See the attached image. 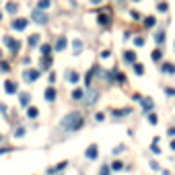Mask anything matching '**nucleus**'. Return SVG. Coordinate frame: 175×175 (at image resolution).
<instances>
[{
	"instance_id": "f257e3e1",
	"label": "nucleus",
	"mask_w": 175,
	"mask_h": 175,
	"mask_svg": "<svg viewBox=\"0 0 175 175\" xmlns=\"http://www.w3.org/2000/svg\"><path fill=\"white\" fill-rule=\"evenodd\" d=\"M60 126L66 130V132H74V130H78L82 126V116L78 111H72V113H68L66 118L60 122Z\"/></svg>"
},
{
	"instance_id": "f03ea898",
	"label": "nucleus",
	"mask_w": 175,
	"mask_h": 175,
	"mask_svg": "<svg viewBox=\"0 0 175 175\" xmlns=\"http://www.w3.org/2000/svg\"><path fill=\"white\" fill-rule=\"evenodd\" d=\"M33 21H35V23H41V25H43V23H48V15L43 12L41 8H37V10L33 12Z\"/></svg>"
},
{
	"instance_id": "7ed1b4c3",
	"label": "nucleus",
	"mask_w": 175,
	"mask_h": 175,
	"mask_svg": "<svg viewBox=\"0 0 175 175\" xmlns=\"http://www.w3.org/2000/svg\"><path fill=\"white\" fill-rule=\"evenodd\" d=\"M99 157V150H97V144H91L89 148H86V159H91V161H95Z\"/></svg>"
},
{
	"instance_id": "20e7f679",
	"label": "nucleus",
	"mask_w": 175,
	"mask_h": 175,
	"mask_svg": "<svg viewBox=\"0 0 175 175\" xmlns=\"http://www.w3.org/2000/svg\"><path fill=\"white\" fill-rule=\"evenodd\" d=\"M25 27H27V21H25V19H15V21H12V29L23 31Z\"/></svg>"
},
{
	"instance_id": "39448f33",
	"label": "nucleus",
	"mask_w": 175,
	"mask_h": 175,
	"mask_svg": "<svg viewBox=\"0 0 175 175\" xmlns=\"http://www.w3.org/2000/svg\"><path fill=\"white\" fill-rule=\"evenodd\" d=\"M4 43H6V46L12 50V52H17L19 50V41L17 39H10V37H4Z\"/></svg>"
},
{
	"instance_id": "423d86ee",
	"label": "nucleus",
	"mask_w": 175,
	"mask_h": 175,
	"mask_svg": "<svg viewBox=\"0 0 175 175\" xmlns=\"http://www.w3.org/2000/svg\"><path fill=\"white\" fill-rule=\"evenodd\" d=\"M82 99H84L86 103H89V105H91V103H95V101H97V91H89V93H86Z\"/></svg>"
},
{
	"instance_id": "0eeeda50",
	"label": "nucleus",
	"mask_w": 175,
	"mask_h": 175,
	"mask_svg": "<svg viewBox=\"0 0 175 175\" xmlns=\"http://www.w3.org/2000/svg\"><path fill=\"white\" fill-rule=\"evenodd\" d=\"M23 76H25L27 80H31V82H33V80L39 76V72H37V70H25V72H23Z\"/></svg>"
},
{
	"instance_id": "6e6552de",
	"label": "nucleus",
	"mask_w": 175,
	"mask_h": 175,
	"mask_svg": "<svg viewBox=\"0 0 175 175\" xmlns=\"http://www.w3.org/2000/svg\"><path fill=\"white\" fill-rule=\"evenodd\" d=\"M46 99L48 101H54L56 99V89H54V86H50V89L46 91Z\"/></svg>"
},
{
	"instance_id": "1a4fd4ad",
	"label": "nucleus",
	"mask_w": 175,
	"mask_h": 175,
	"mask_svg": "<svg viewBox=\"0 0 175 175\" xmlns=\"http://www.w3.org/2000/svg\"><path fill=\"white\" fill-rule=\"evenodd\" d=\"M130 113V109H113V116L116 118H126Z\"/></svg>"
},
{
	"instance_id": "9d476101",
	"label": "nucleus",
	"mask_w": 175,
	"mask_h": 175,
	"mask_svg": "<svg viewBox=\"0 0 175 175\" xmlns=\"http://www.w3.org/2000/svg\"><path fill=\"white\" fill-rule=\"evenodd\" d=\"M4 91H6V93H17V84L8 80V82L4 84Z\"/></svg>"
},
{
	"instance_id": "9b49d317",
	"label": "nucleus",
	"mask_w": 175,
	"mask_h": 175,
	"mask_svg": "<svg viewBox=\"0 0 175 175\" xmlns=\"http://www.w3.org/2000/svg\"><path fill=\"white\" fill-rule=\"evenodd\" d=\"M64 48H66V39H64V37H60V39L56 41V50H58V52H62Z\"/></svg>"
},
{
	"instance_id": "f8f14e48",
	"label": "nucleus",
	"mask_w": 175,
	"mask_h": 175,
	"mask_svg": "<svg viewBox=\"0 0 175 175\" xmlns=\"http://www.w3.org/2000/svg\"><path fill=\"white\" fill-rule=\"evenodd\" d=\"M150 152H155V155H159L161 148H159V138H155V142L150 144Z\"/></svg>"
},
{
	"instance_id": "ddd939ff",
	"label": "nucleus",
	"mask_w": 175,
	"mask_h": 175,
	"mask_svg": "<svg viewBox=\"0 0 175 175\" xmlns=\"http://www.w3.org/2000/svg\"><path fill=\"white\" fill-rule=\"evenodd\" d=\"M29 99H31V95H29V93H21V105H23V107H25V105H29Z\"/></svg>"
},
{
	"instance_id": "4468645a",
	"label": "nucleus",
	"mask_w": 175,
	"mask_h": 175,
	"mask_svg": "<svg viewBox=\"0 0 175 175\" xmlns=\"http://www.w3.org/2000/svg\"><path fill=\"white\" fill-rule=\"evenodd\" d=\"M140 101H142L144 111H150V109H152V101H150V99H140Z\"/></svg>"
},
{
	"instance_id": "2eb2a0df",
	"label": "nucleus",
	"mask_w": 175,
	"mask_h": 175,
	"mask_svg": "<svg viewBox=\"0 0 175 175\" xmlns=\"http://www.w3.org/2000/svg\"><path fill=\"white\" fill-rule=\"evenodd\" d=\"M82 97H84V93H82L80 89H74V91H72V99H76V101H80Z\"/></svg>"
},
{
	"instance_id": "dca6fc26",
	"label": "nucleus",
	"mask_w": 175,
	"mask_h": 175,
	"mask_svg": "<svg viewBox=\"0 0 175 175\" xmlns=\"http://www.w3.org/2000/svg\"><path fill=\"white\" fill-rule=\"evenodd\" d=\"M124 60H126V62H134V60H136V54H134V52H126V54H124Z\"/></svg>"
},
{
	"instance_id": "f3484780",
	"label": "nucleus",
	"mask_w": 175,
	"mask_h": 175,
	"mask_svg": "<svg viewBox=\"0 0 175 175\" xmlns=\"http://www.w3.org/2000/svg\"><path fill=\"white\" fill-rule=\"evenodd\" d=\"M68 80H70L72 84H76V82H78V74H76V72H68Z\"/></svg>"
},
{
	"instance_id": "a211bd4d",
	"label": "nucleus",
	"mask_w": 175,
	"mask_h": 175,
	"mask_svg": "<svg viewBox=\"0 0 175 175\" xmlns=\"http://www.w3.org/2000/svg\"><path fill=\"white\" fill-rule=\"evenodd\" d=\"M111 169H113V171H122V169H124V163H122V161H116V163H111Z\"/></svg>"
},
{
	"instance_id": "6ab92c4d",
	"label": "nucleus",
	"mask_w": 175,
	"mask_h": 175,
	"mask_svg": "<svg viewBox=\"0 0 175 175\" xmlns=\"http://www.w3.org/2000/svg\"><path fill=\"white\" fill-rule=\"evenodd\" d=\"M37 113H39V111H37L35 107H29V111H27V116H29L31 120H35V118H37Z\"/></svg>"
},
{
	"instance_id": "aec40b11",
	"label": "nucleus",
	"mask_w": 175,
	"mask_h": 175,
	"mask_svg": "<svg viewBox=\"0 0 175 175\" xmlns=\"http://www.w3.org/2000/svg\"><path fill=\"white\" fill-rule=\"evenodd\" d=\"M72 46H74V52H76V54H80V48H82V41H80V39H76V41L72 43Z\"/></svg>"
},
{
	"instance_id": "412c9836",
	"label": "nucleus",
	"mask_w": 175,
	"mask_h": 175,
	"mask_svg": "<svg viewBox=\"0 0 175 175\" xmlns=\"http://www.w3.org/2000/svg\"><path fill=\"white\" fill-rule=\"evenodd\" d=\"M148 165H150V169H152V171H159V169H161V165H159L157 161H150Z\"/></svg>"
},
{
	"instance_id": "4be33fe9",
	"label": "nucleus",
	"mask_w": 175,
	"mask_h": 175,
	"mask_svg": "<svg viewBox=\"0 0 175 175\" xmlns=\"http://www.w3.org/2000/svg\"><path fill=\"white\" fill-rule=\"evenodd\" d=\"M134 72H136V74H142V72H144L142 64H134Z\"/></svg>"
},
{
	"instance_id": "5701e85b",
	"label": "nucleus",
	"mask_w": 175,
	"mask_h": 175,
	"mask_svg": "<svg viewBox=\"0 0 175 175\" xmlns=\"http://www.w3.org/2000/svg\"><path fill=\"white\" fill-rule=\"evenodd\" d=\"M173 70H175V68L171 66V64H163V72H169V74H171Z\"/></svg>"
},
{
	"instance_id": "b1692460",
	"label": "nucleus",
	"mask_w": 175,
	"mask_h": 175,
	"mask_svg": "<svg viewBox=\"0 0 175 175\" xmlns=\"http://www.w3.org/2000/svg\"><path fill=\"white\" fill-rule=\"evenodd\" d=\"M124 150H126V146H124V144H120V146H116V148H113V155H120V152H124Z\"/></svg>"
},
{
	"instance_id": "393cba45",
	"label": "nucleus",
	"mask_w": 175,
	"mask_h": 175,
	"mask_svg": "<svg viewBox=\"0 0 175 175\" xmlns=\"http://www.w3.org/2000/svg\"><path fill=\"white\" fill-rule=\"evenodd\" d=\"M17 8H19V6H17L15 2H10V4L6 6V10H8V12H17Z\"/></svg>"
},
{
	"instance_id": "a878e982",
	"label": "nucleus",
	"mask_w": 175,
	"mask_h": 175,
	"mask_svg": "<svg viewBox=\"0 0 175 175\" xmlns=\"http://www.w3.org/2000/svg\"><path fill=\"white\" fill-rule=\"evenodd\" d=\"M39 50H41V54H43V56H48V54H50V50H52V48H50V46H41V48H39Z\"/></svg>"
},
{
	"instance_id": "bb28decb",
	"label": "nucleus",
	"mask_w": 175,
	"mask_h": 175,
	"mask_svg": "<svg viewBox=\"0 0 175 175\" xmlns=\"http://www.w3.org/2000/svg\"><path fill=\"white\" fill-rule=\"evenodd\" d=\"M50 6V0H39V8H48Z\"/></svg>"
},
{
	"instance_id": "cd10ccee",
	"label": "nucleus",
	"mask_w": 175,
	"mask_h": 175,
	"mask_svg": "<svg viewBox=\"0 0 175 175\" xmlns=\"http://www.w3.org/2000/svg\"><path fill=\"white\" fill-rule=\"evenodd\" d=\"M37 41H39V35H31V37H29V43H31V46H35Z\"/></svg>"
},
{
	"instance_id": "c85d7f7f",
	"label": "nucleus",
	"mask_w": 175,
	"mask_h": 175,
	"mask_svg": "<svg viewBox=\"0 0 175 175\" xmlns=\"http://www.w3.org/2000/svg\"><path fill=\"white\" fill-rule=\"evenodd\" d=\"M161 56H163V52H161V50H157V52H152V58H155V60H161Z\"/></svg>"
},
{
	"instance_id": "c756f323",
	"label": "nucleus",
	"mask_w": 175,
	"mask_h": 175,
	"mask_svg": "<svg viewBox=\"0 0 175 175\" xmlns=\"http://www.w3.org/2000/svg\"><path fill=\"white\" fill-rule=\"evenodd\" d=\"M99 175H109V167H107V165H103V167H101V173H99Z\"/></svg>"
},
{
	"instance_id": "7c9ffc66",
	"label": "nucleus",
	"mask_w": 175,
	"mask_h": 175,
	"mask_svg": "<svg viewBox=\"0 0 175 175\" xmlns=\"http://www.w3.org/2000/svg\"><path fill=\"white\" fill-rule=\"evenodd\" d=\"M148 122H150V124H157V116H155V113H148Z\"/></svg>"
},
{
	"instance_id": "2f4dec72",
	"label": "nucleus",
	"mask_w": 175,
	"mask_h": 175,
	"mask_svg": "<svg viewBox=\"0 0 175 175\" xmlns=\"http://www.w3.org/2000/svg\"><path fill=\"white\" fill-rule=\"evenodd\" d=\"M23 134H25V130H23V128H19L17 132H15V136H17V138H21V136H23Z\"/></svg>"
},
{
	"instance_id": "473e14b6",
	"label": "nucleus",
	"mask_w": 175,
	"mask_h": 175,
	"mask_svg": "<svg viewBox=\"0 0 175 175\" xmlns=\"http://www.w3.org/2000/svg\"><path fill=\"white\" fill-rule=\"evenodd\" d=\"M99 21H101L103 25H107V23H109V19H107V15H101V19H99Z\"/></svg>"
},
{
	"instance_id": "72a5a7b5",
	"label": "nucleus",
	"mask_w": 175,
	"mask_h": 175,
	"mask_svg": "<svg viewBox=\"0 0 175 175\" xmlns=\"http://www.w3.org/2000/svg\"><path fill=\"white\" fill-rule=\"evenodd\" d=\"M134 43H136V46H142L144 39H142V37H136V39H134Z\"/></svg>"
},
{
	"instance_id": "f704fd0d",
	"label": "nucleus",
	"mask_w": 175,
	"mask_h": 175,
	"mask_svg": "<svg viewBox=\"0 0 175 175\" xmlns=\"http://www.w3.org/2000/svg\"><path fill=\"white\" fill-rule=\"evenodd\" d=\"M163 39H165V35H163V33H157V41H159V43H161V41H163Z\"/></svg>"
},
{
	"instance_id": "c9c22d12",
	"label": "nucleus",
	"mask_w": 175,
	"mask_h": 175,
	"mask_svg": "<svg viewBox=\"0 0 175 175\" xmlns=\"http://www.w3.org/2000/svg\"><path fill=\"white\" fill-rule=\"evenodd\" d=\"M103 118H105L103 113H97V116H95V120H97V122H103Z\"/></svg>"
},
{
	"instance_id": "e433bc0d",
	"label": "nucleus",
	"mask_w": 175,
	"mask_h": 175,
	"mask_svg": "<svg viewBox=\"0 0 175 175\" xmlns=\"http://www.w3.org/2000/svg\"><path fill=\"white\" fill-rule=\"evenodd\" d=\"M169 136H175V128H171V130H169Z\"/></svg>"
},
{
	"instance_id": "4c0bfd02",
	"label": "nucleus",
	"mask_w": 175,
	"mask_h": 175,
	"mask_svg": "<svg viewBox=\"0 0 175 175\" xmlns=\"http://www.w3.org/2000/svg\"><path fill=\"white\" fill-rule=\"evenodd\" d=\"M171 150H175V140H173V142H171Z\"/></svg>"
},
{
	"instance_id": "58836bf2",
	"label": "nucleus",
	"mask_w": 175,
	"mask_h": 175,
	"mask_svg": "<svg viewBox=\"0 0 175 175\" xmlns=\"http://www.w3.org/2000/svg\"><path fill=\"white\" fill-rule=\"evenodd\" d=\"M91 2H93V4H99V2H101V0H91Z\"/></svg>"
},
{
	"instance_id": "ea45409f",
	"label": "nucleus",
	"mask_w": 175,
	"mask_h": 175,
	"mask_svg": "<svg viewBox=\"0 0 175 175\" xmlns=\"http://www.w3.org/2000/svg\"><path fill=\"white\" fill-rule=\"evenodd\" d=\"M6 150H8V148H0V155H2V152H6Z\"/></svg>"
},
{
	"instance_id": "a19ab883",
	"label": "nucleus",
	"mask_w": 175,
	"mask_h": 175,
	"mask_svg": "<svg viewBox=\"0 0 175 175\" xmlns=\"http://www.w3.org/2000/svg\"><path fill=\"white\" fill-rule=\"evenodd\" d=\"M0 19H2V17H0Z\"/></svg>"
}]
</instances>
